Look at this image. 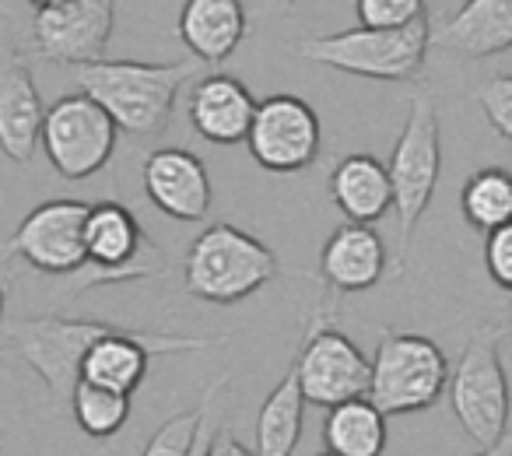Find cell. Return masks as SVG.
Wrapping results in <instances>:
<instances>
[{
  "mask_svg": "<svg viewBox=\"0 0 512 456\" xmlns=\"http://www.w3.org/2000/svg\"><path fill=\"white\" fill-rule=\"evenodd\" d=\"M358 22L362 29L376 32H397L414 25L418 18L428 15V4L421 0H358Z\"/></svg>",
  "mask_w": 512,
  "mask_h": 456,
  "instance_id": "26",
  "label": "cell"
},
{
  "mask_svg": "<svg viewBox=\"0 0 512 456\" xmlns=\"http://www.w3.org/2000/svg\"><path fill=\"white\" fill-rule=\"evenodd\" d=\"M190 123L211 144H242L256 113V99L235 74H207L186 102Z\"/></svg>",
  "mask_w": 512,
  "mask_h": 456,
  "instance_id": "18",
  "label": "cell"
},
{
  "mask_svg": "<svg viewBox=\"0 0 512 456\" xmlns=\"http://www.w3.org/2000/svg\"><path fill=\"white\" fill-rule=\"evenodd\" d=\"M144 193L172 221H204L214 204L207 165L186 148H158L144 158Z\"/></svg>",
  "mask_w": 512,
  "mask_h": 456,
  "instance_id": "15",
  "label": "cell"
},
{
  "mask_svg": "<svg viewBox=\"0 0 512 456\" xmlns=\"http://www.w3.org/2000/svg\"><path fill=\"white\" fill-rule=\"evenodd\" d=\"M246 148L260 169L278 172V176L309 169L323 148L320 116L299 95H271L256 102Z\"/></svg>",
  "mask_w": 512,
  "mask_h": 456,
  "instance_id": "12",
  "label": "cell"
},
{
  "mask_svg": "<svg viewBox=\"0 0 512 456\" xmlns=\"http://www.w3.org/2000/svg\"><path fill=\"white\" fill-rule=\"evenodd\" d=\"M85 200H46L32 207L4 246V257H18L39 274H81L85 253Z\"/></svg>",
  "mask_w": 512,
  "mask_h": 456,
  "instance_id": "13",
  "label": "cell"
},
{
  "mask_svg": "<svg viewBox=\"0 0 512 456\" xmlns=\"http://www.w3.org/2000/svg\"><path fill=\"white\" fill-rule=\"evenodd\" d=\"M369 400L383 418L390 414H414L432 407L449 383V362L432 337L411 330L383 327L376 355L369 358Z\"/></svg>",
  "mask_w": 512,
  "mask_h": 456,
  "instance_id": "4",
  "label": "cell"
},
{
  "mask_svg": "<svg viewBox=\"0 0 512 456\" xmlns=\"http://www.w3.org/2000/svg\"><path fill=\"white\" fill-rule=\"evenodd\" d=\"M428 36L432 22L418 18L414 25L397 32H376V29H348L334 36H313L295 46V57L309 64L330 67V71L355 74V78L372 81H414L428 60Z\"/></svg>",
  "mask_w": 512,
  "mask_h": 456,
  "instance_id": "3",
  "label": "cell"
},
{
  "mask_svg": "<svg viewBox=\"0 0 512 456\" xmlns=\"http://www.w3.org/2000/svg\"><path fill=\"white\" fill-rule=\"evenodd\" d=\"M116 123L88 95H60L43 116V144L50 165L64 179H88L109 165L116 151Z\"/></svg>",
  "mask_w": 512,
  "mask_h": 456,
  "instance_id": "10",
  "label": "cell"
},
{
  "mask_svg": "<svg viewBox=\"0 0 512 456\" xmlns=\"http://www.w3.org/2000/svg\"><path fill=\"white\" fill-rule=\"evenodd\" d=\"M113 327L116 323L46 313V316L11 323L4 330V337H0V351L22 358L43 379L53 397L71 400L74 386L81 383V362H85L88 348Z\"/></svg>",
  "mask_w": 512,
  "mask_h": 456,
  "instance_id": "7",
  "label": "cell"
},
{
  "mask_svg": "<svg viewBox=\"0 0 512 456\" xmlns=\"http://www.w3.org/2000/svg\"><path fill=\"white\" fill-rule=\"evenodd\" d=\"M498 344H502V330L477 327L460 362L449 369L446 383L456 421L481 449L495 446L512 428V386Z\"/></svg>",
  "mask_w": 512,
  "mask_h": 456,
  "instance_id": "5",
  "label": "cell"
},
{
  "mask_svg": "<svg viewBox=\"0 0 512 456\" xmlns=\"http://www.w3.org/2000/svg\"><path fill=\"white\" fill-rule=\"evenodd\" d=\"M246 36L239 0H190L179 15V39L197 64H225Z\"/></svg>",
  "mask_w": 512,
  "mask_h": 456,
  "instance_id": "20",
  "label": "cell"
},
{
  "mask_svg": "<svg viewBox=\"0 0 512 456\" xmlns=\"http://www.w3.org/2000/svg\"><path fill=\"white\" fill-rule=\"evenodd\" d=\"M323 442L334 456H383L386 418L365 397L337 404L323 421Z\"/></svg>",
  "mask_w": 512,
  "mask_h": 456,
  "instance_id": "22",
  "label": "cell"
},
{
  "mask_svg": "<svg viewBox=\"0 0 512 456\" xmlns=\"http://www.w3.org/2000/svg\"><path fill=\"white\" fill-rule=\"evenodd\" d=\"M225 383L228 379L218 376L214 383H207V390L197 407L179 411V414H172L169 421H162V425L151 432V439H148V446L141 449V456H193L200 432H204L207 414H211V407L225 397Z\"/></svg>",
  "mask_w": 512,
  "mask_h": 456,
  "instance_id": "24",
  "label": "cell"
},
{
  "mask_svg": "<svg viewBox=\"0 0 512 456\" xmlns=\"http://www.w3.org/2000/svg\"><path fill=\"white\" fill-rule=\"evenodd\" d=\"M330 200L351 225H376L393 207L386 162L376 155H344L327 179Z\"/></svg>",
  "mask_w": 512,
  "mask_h": 456,
  "instance_id": "19",
  "label": "cell"
},
{
  "mask_svg": "<svg viewBox=\"0 0 512 456\" xmlns=\"http://www.w3.org/2000/svg\"><path fill=\"white\" fill-rule=\"evenodd\" d=\"M474 456H512V428L505 432V439H498L495 446L481 449V453H474Z\"/></svg>",
  "mask_w": 512,
  "mask_h": 456,
  "instance_id": "30",
  "label": "cell"
},
{
  "mask_svg": "<svg viewBox=\"0 0 512 456\" xmlns=\"http://www.w3.org/2000/svg\"><path fill=\"white\" fill-rule=\"evenodd\" d=\"M484 267H488L491 281L512 295V221L484 236Z\"/></svg>",
  "mask_w": 512,
  "mask_h": 456,
  "instance_id": "28",
  "label": "cell"
},
{
  "mask_svg": "<svg viewBox=\"0 0 512 456\" xmlns=\"http://www.w3.org/2000/svg\"><path fill=\"white\" fill-rule=\"evenodd\" d=\"M71 411L85 435H92V439H113L130 421V397L102 390V386L92 383H78L71 393Z\"/></svg>",
  "mask_w": 512,
  "mask_h": 456,
  "instance_id": "25",
  "label": "cell"
},
{
  "mask_svg": "<svg viewBox=\"0 0 512 456\" xmlns=\"http://www.w3.org/2000/svg\"><path fill=\"white\" fill-rule=\"evenodd\" d=\"M281 260L264 239L228 221H214L190 243L183 257V288L200 302L235 306L278 281Z\"/></svg>",
  "mask_w": 512,
  "mask_h": 456,
  "instance_id": "2",
  "label": "cell"
},
{
  "mask_svg": "<svg viewBox=\"0 0 512 456\" xmlns=\"http://www.w3.org/2000/svg\"><path fill=\"white\" fill-rule=\"evenodd\" d=\"M407 106L411 109H407L404 130H400L390 162H386V176H390V190H393V211H397L400 221L397 225L400 253L393 260V271H400V264H404L407 243H411L425 207L432 204V193L442 169L439 109H435L432 92L411 95Z\"/></svg>",
  "mask_w": 512,
  "mask_h": 456,
  "instance_id": "6",
  "label": "cell"
},
{
  "mask_svg": "<svg viewBox=\"0 0 512 456\" xmlns=\"http://www.w3.org/2000/svg\"><path fill=\"white\" fill-rule=\"evenodd\" d=\"M116 8L109 0H46L32 8V46L43 60L88 67L106 60Z\"/></svg>",
  "mask_w": 512,
  "mask_h": 456,
  "instance_id": "11",
  "label": "cell"
},
{
  "mask_svg": "<svg viewBox=\"0 0 512 456\" xmlns=\"http://www.w3.org/2000/svg\"><path fill=\"white\" fill-rule=\"evenodd\" d=\"M316 456H334V453H316Z\"/></svg>",
  "mask_w": 512,
  "mask_h": 456,
  "instance_id": "33",
  "label": "cell"
},
{
  "mask_svg": "<svg viewBox=\"0 0 512 456\" xmlns=\"http://www.w3.org/2000/svg\"><path fill=\"white\" fill-rule=\"evenodd\" d=\"M302 421H306V397L288 369L281 383L267 393L256 414V432H253V456H292L302 439Z\"/></svg>",
  "mask_w": 512,
  "mask_h": 456,
  "instance_id": "21",
  "label": "cell"
},
{
  "mask_svg": "<svg viewBox=\"0 0 512 456\" xmlns=\"http://www.w3.org/2000/svg\"><path fill=\"white\" fill-rule=\"evenodd\" d=\"M477 102L484 109V120L491 123L498 137L512 141V74H491L484 85H477Z\"/></svg>",
  "mask_w": 512,
  "mask_h": 456,
  "instance_id": "27",
  "label": "cell"
},
{
  "mask_svg": "<svg viewBox=\"0 0 512 456\" xmlns=\"http://www.w3.org/2000/svg\"><path fill=\"white\" fill-rule=\"evenodd\" d=\"M197 60H99L74 71L78 92L106 109L116 130L130 137H155L169 127L176 99L186 81L197 74Z\"/></svg>",
  "mask_w": 512,
  "mask_h": 456,
  "instance_id": "1",
  "label": "cell"
},
{
  "mask_svg": "<svg viewBox=\"0 0 512 456\" xmlns=\"http://www.w3.org/2000/svg\"><path fill=\"white\" fill-rule=\"evenodd\" d=\"M4 306H8V285L0 281V323H4Z\"/></svg>",
  "mask_w": 512,
  "mask_h": 456,
  "instance_id": "31",
  "label": "cell"
},
{
  "mask_svg": "<svg viewBox=\"0 0 512 456\" xmlns=\"http://www.w3.org/2000/svg\"><path fill=\"white\" fill-rule=\"evenodd\" d=\"M509 341H512V299H509Z\"/></svg>",
  "mask_w": 512,
  "mask_h": 456,
  "instance_id": "32",
  "label": "cell"
},
{
  "mask_svg": "<svg viewBox=\"0 0 512 456\" xmlns=\"http://www.w3.org/2000/svg\"><path fill=\"white\" fill-rule=\"evenodd\" d=\"M85 253L88 264L81 271L78 292L99 285L158 278L169 267L162 246L144 236L137 214L127 204H120V200H99V204L88 207Z\"/></svg>",
  "mask_w": 512,
  "mask_h": 456,
  "instance_id": "9",
  "label": "cell"
},
{
  "mask_svg": "<svg viewBox=\"0 0 512 456\" xmlns=\"http://www.w3.org/2000/svg\"><path fill=\"white\" fill-rule=\"evenodd\" d=\"M207 456H253V449L242 446V442L235 439V435L228 432V428L218 425V432H214L211 446H207Z\"/></svg>",
  "mask_w": 512,
  "mask_h": 456,
  "instance_id": "29",
  "label": "cell"
},
{
  "mask_svg": "<svg viewBox=\"0 0 512 456\" xmlns=\"http://www.w3.org/2000/svg\"><path fill=\"white\" fill-rule=\"evenodd\" d=\"M386 267H390L386 243L372 225L344 221L320 253V274L334 288V295L369 292L383 281Z\"/></svg>",
  "mask_w": 512,
  "mask_h": 456,
  "instance_id": "17",
  "label": "cell"
},
{
  "mask_svg": "<svg viewBox=\"0 0 512 456\" xmlns=\"http://www.w3.org/2000/svg\"><path fill=\"white\" fill-rule=\"evenodd\" d=\"M292 372L299 379L306 404L337 407L348 400H362L369 393V355L337 327V295H330L327 306L313 313Z\"/></svg>",
  "mask_w": 512,
  "mask_h": 456,
  "instance_id": "8",
  "label": "cell"
},
{
  "mask_svg": "<svg viewBox=\"0 0 512 456\" xmlns=\"http://www.w3.org/2000/svg\"><path fill=\"white\" fill-rule=\"evenodd\" d=\"M43 95L22 50L0 36V151L15 165H29L43 134Z\"/></svg>",
  "mask_w": 512,
  "mask_h": 456,
  "instance_id": "14",
  "label": "cell"
},
{
  "mask_svg": "<svg viewBox=\"0 0 512 456\" xmlns=\"http://www.w3.org/2000/svg\"><path fill=\"white\" fill-rule=\"evenodd\" d=\"M428 46L456 60H488L512 50V0H467L435 25Z\"/></svg>",
  "mask_w": 512,
  "mask_h": 456,
  "instance_id": "16",
  "label": "cell"
},
{
  "mask_svg": "<svg viewBox=\"0 0 512 456\" xmlns=\"http://www.w3.org/2000/svg\"><path fill=\"white\" fill-rule=\"evenodd\" d=\"M460 214L470 228L491 236L512 221V172L488 165L477 169L460 190Z\"/></svg>",
  "mask_w": 512,
  "mask_h": 456,
  "instance_id": "23",
  "label": "cell"
}]
</instances>
